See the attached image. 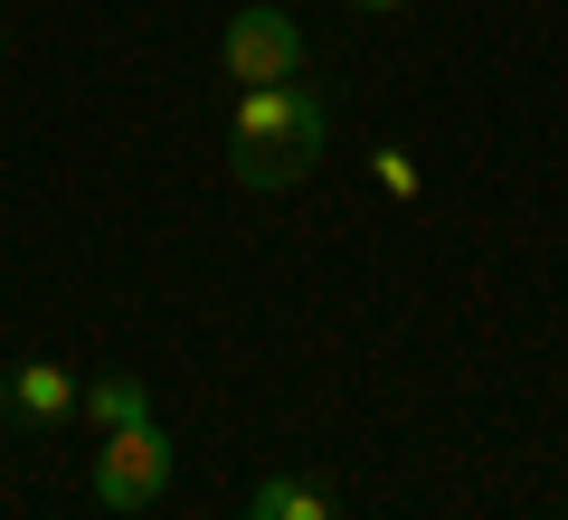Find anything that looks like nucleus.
Here are the masks:
<instances>
[{
	"mask_svg": "<svg viewBox=\"0 0 568 520\" xmlns=\"http://www.w3.org/2000/svg\"><path fill=\"white\" fill-rule=\"evenodd\" d=\"M369 181H379L388 200H417V161H407L398 142H379V152H369Z\"/></svg>",
	"mask_w": 568,
	"mask_h": 520,
	"instance_id": "0eeeda50",
	"label": "nucleus"
},
{
	"mask_svg": "<svg viewBox=\"0 0 568 520\" xmlns=\"http://www.w3.org/2000/svg\"><path fill=\"white\" fill-rule=\"evenodd\" d=\"M332 142V114L323 95L304 85H237V114H227V161H237L246 190H294L323 161Z\"/></svg>",
	"mask_w": 568,
	"mask_h": 520,
	"instance_id": "f257e3e1",
	"label": "nucleus"
},
{
	"mask_svg": "<svg viewBox=\"0 0 568 520\" xmlns=\"http://www.w3.org/2000/svg\"><path fill=\"white\" fill-rule=\"evenodd\" d=\"M256 511L265 520H332V492H323V482H304V473H265Z\"/></svg>",
	"mask_w": 568,
	"mask_h": 520,
	"instance_id": "423d86ee",
	"label": "nucleus"
},
{
	"mask_svg": "<svg viewBox=\"0 0 568 520\" xmlns=\"http://www.w3.org/2000/svg\"><path fill=\"white\" fill-rule=\"evenodd\" d=\"M246 520H265V511H246Z\"/></svg>",
	"mask_w": 568,
	"mask_h": 520,
	"instance_id": "1a4fd4ad",
	"label": "nucleus"
},
{
	"mask_svg": "<svg viewBox=\"0 0 568 520\" xmlns=\"http://www.w3.org/2000/svg\"><path fill=\"white\" fill-rule=\"evenodd\" d=\"M85 417H95L104 436H114V426H142V417H152V379H133V369L95 379V388H85Z\"/></svg>",
	"mask_w": 568,
	"mask_h": 520,
	"instance_id": "39448f33",
	"label": "nucleus"
},
{
	"mask_svg": "<svg viewBox=\"0 0 568 520\" xmlns=\"http://www.w3.org/2000/svg\"><path fill=\"white\" fill-rule=\"evenodd\" d=\"M162 492H171V436L152 417L114 426V436L95 445V501H104V511H152Z\"/></svg>",
	"mask_w": 568,
	"mask_h": 520,
	"instance_id": "f03ea898",
	"label": "nucleus"
},
{
	"mask_svg": "<svg viewBox=\"0 0 568 520\" xmlns=\"http://www.w3.org/2000/svg\"><path fill=\"white\" fill-rule=\"evenodd\" d=\"M219 67L237 85H294V67H304V29L284 20L275 0H246L237 20H227V39H219Z\"/></svg>",
	"mask_w": 568,
	"mask_h": 520,
	"instance_id": "7ed1b4c3",
	"label": "nucleus"
},
{
	"mask_svg": "<svg viewBox=\"0 0 568 520\" xmlns=\"http://www.w3.org/2000/svg\"><path fill=\"white\" fill-rule=\"evenodd\" d=\"M351 10H398V0H351Z\"/></svg>",
	"mask_w": 568,
	"mask_h": 520,
	"instance_id": "6e6552de",
	"label": "nucleus"
},
{
	"mask_svg": "<svg viewBox=\"0 0 568 520\" xmlns=\"http://www.w3.org/2000/svg\"><path fill=\"white\" fill-rule=\"evenodd\" d=\"M0 407H10V417H20V426H67V417H77V407H85V388L67 379L58 360H20V369H10V379H0Z\"/></svg>",
	"mask_w": 568,
	"mask_h": 520,
	"instance_id": "20e7f679",
	"label": "nucleus"
}]
</instances>
